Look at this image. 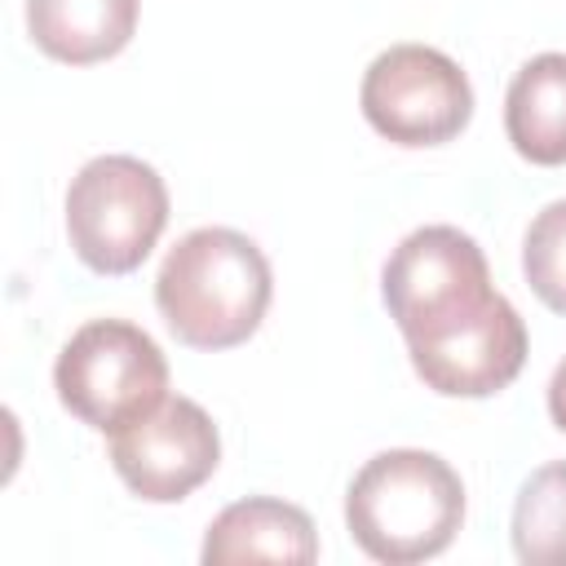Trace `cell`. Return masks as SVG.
Listing matches in <instances>:
<instances>
[{"mask_svg":"<svg viewBox=\"0 0 566 566\" xmlns=\"http://www.w3.org/2000/svg\"><path fill=\"white\" fill-rule=\"evenodd\" d=\"M137 9L142 0H27V31L53 62L93 66L124 53Z\"/></svg>","mask_w":566,"mask_h":566,"instance_id":"cell-10","label":"cell"},{"mask_svg":"<svg viewBox=\"0 0 566 566\" xmlns=\"http://www.w3.org/2000/svg\"><path fill=\"white\" fill-rule=\"evenodd\" d=\"M111 464L137 500L177 504L217 473L221 433L195 398L168 394L159 407L111 433Z\"/></svg>","mask_w":566,"mask_h":566,"instance_id":"cell-7","label":"cell"},{"mask_svg":"<svg viewBox=\"0 0 566 566\" xmlns=\"http://www.w3.org/2000/svg\"><path fill=\"white\" fill-rule=\"evenodd\" d=\"M464 522L460 473L420 447H389L371 455L345 491V526L354 544L385 566L429 562L451 548Z\"/></svg>","mask_w":566,"mask_h":566,"instance_id":"cell-2","label":"cell"},{"mask_svg":"<svg viewBox=\"0 0 566 566\" xmlns=\"http://www.w3.org/2000/svg\"><path fill=\"white\" fill-rule=\"evenodd\" d=\"M407 354L424 389L442 398H491L509 389L526 363V323L504 296L486 318L433 345H416Z\"/></svg>","mask_w":566,"mask_h":566,"instance_id":"cell-8","label":"cell"},{"mask_svg":"<svg viewBox=\"0 0 566 566\" xmlns=\"http://www.w3.org/2000/svg\"><path fill=\"white\" fill-rule=\"evenodd\" d=\"M548 416H553V424L566 433V358L553 367V376H548Z\"/></svg>","mask_w":566,"mask_h":566,"instance_id":"cell-14","label":"cell"},{"mask_svg":"<svg viewBox=\"0 0 566 566\" xmlns=\"http://www.w3.org/2000/svg\"><path fill=\"white\" fill-rule=\"evenodd\" d=\"M274 296V274L256 239L230 226H199L181 234L159 274L155 305L168 332L190 349H234L243 345Z\"/></svg>","mask_w":566,"mask_h":566,"instance_id":"cell-1","label":"cell"},{"mask_svg":"<svg viewBox=\"0 0 566 566\" xmlns=\"http://www.w3.org/2000/svg\"><path fill=\"white\" fill-rule=\"evenodd\" d=\"M57 402L88 429L115 433L168 398V358L128 318H88L53 363Z\"/></svg>","mask_w":566,"mask_h":566,"instance_id":"cell-4","label":"cell"},{"mask_svg":"<svg viewBox=\"0 0 566 566\" xmlns=\"http://www.w3.org/2000/svg\"><path fill=\"white\" fill-rule=\"evenodd\" d=\"M363 119L394 146H442L473 119V84L433 44H389L358 84Z\"/></svg>","mask_w":566,"mask_h":566,"instance_id":"cell-6","label":"cell"},{"mask_svg":"<svg viewBox=\"0 0 566 566\" xmlns=\"http://www.w3.org/2000/svg\"><path fill=\"white\" fill-rule=\"evenodd\" d=\"M504 133L526 164H566V53H535L504 93Z\"/></svg>","mask_w":566,"mask_h":566,"instance_id":"cell-11","label":"cell"},{"mask_svg":"<svg viewBox=\"0 0 566 566\" xmlns=\"http://www.w3.org/2000/svg\"><path fill=\"white\" fill-rule=\"evenodd\" d=\"M168 226V186L137 155H97L66 186V239L93 274H133Z\"/></svg>","mask_w":566,"mask_h":566,"instance_id":"cell-5","label":"cell"},{"mask_svg":"<svg viewBox=\"0 0 566 566\" xmlns=\"http://www.w3.org/2000/svg\"><path fill=\"white\" fill-rule=\"evenodd\" d=\"M203 566H234V562H314L318 557V535L314 522L301 504L274 500V495H248L226 504L199 548Z\"/></svg>","mask_w":566,"mask_h":566,"instance_id":"cell-9","label":"cell"},{"mask_svg":"<svg viewBox=\"0 0 566 566\" xmlns=\"http://www.w3.org/2000/svg\"><path fill=\"white\" fill-rule=\"evenodd\" d=\"M513 553L526 566H566V460L539 464L513 500Z\"/></svg>","mask_w":566,"mask_h":566,"instance_id":"cell-12","label":"cell"},{"mask_svg":"<svg viewBox=\"0 0 566 566\" xmlns=\"http://www.w3.org/2000/svg\"><path fill=\"white\" fill-rule=\"evenodd\" d=\"M380 296L407 349L455 336L504 301L491 287L486 252L460 226L411 230L380 270Z\"/></svg>","mask_w":566,"mask_h":566,"instance_id":"cell-3","label":"cell"},{"mask_svg":"<svg viewBox=\"0 0 566 566\" xmlns=\"http://www.w3.org/2000/svg\"><path fill=\"white\" fill-rule=\"evenodd\" d=\"M522 274L553 314H566V199H553L531 217L522 239Z\"/></svg>","mask_w":566,"mask_h":566,"instance_id":"cell-13","label":"cell"}]
</instances>
